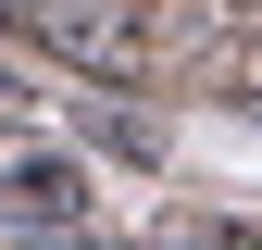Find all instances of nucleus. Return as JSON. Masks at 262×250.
Returning a JSON list of instances; mask_svg holds the SVG:
<instances>
[{
	"instance_id": "obj_4",
	"label": "nucleus",
	"mask_w": 262,
	"mask_h": 250,
	"mask_svg": "<svg viewBox=\"0 0 262 250\" xmlns=\"http://www.w3.org/2000/svg\"><path fill=\"white\" fill-rule=\"evenodd\" d=\"M0 100H13V75H0Z\"/></svg>"
},
{
	"instance_id": "obj_2",
	"label": "nucleus",
	"mask_w": 262,
	"mask_h": 250,
	"mask_svg": "<svg viewBox=\"0 0 262 250\" xmlns=\"http://www.w3.org/2000/svg\"><path fill=\"white\" fill-rule=\"evenodd\" d=\"M25 25H38V50H62L75 75H138V50H150L138 0H25Z\"/></svg>"
},
{
	"instance_id": "obj_1",
	"label": "nucleus",
	"mask_w": 262,
	"mask_h": 250,
	"mask_svg": "<svg viewBox=\"0 0 262 250\" xmlns=\"http://www.w3.org/2000/svg\"><path fill=\"white\" fill-rule=\"evenodd\" d=\"M0 225H88V163L0 125Z\"/></svg>"
},
{
	"instance_id": "obj_3",
	"label": "nucleus",
	"mask_w": 262,
	"mask_h": 250,
	"mask_svg": "<svg viewBox=\"0 0 262 250\" xmlns=\"http://www.w3.org/2000/svg\"><path fill=\"white\" fill-rule=\"evenodd\" d=\"M0 25H25V0H0Z\"/></svg>"
}]
</instances>
